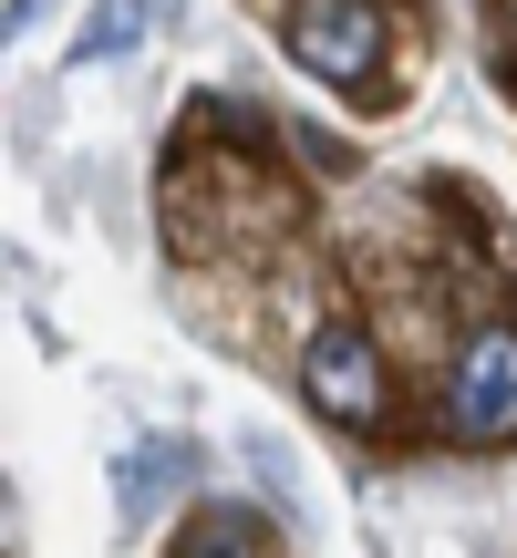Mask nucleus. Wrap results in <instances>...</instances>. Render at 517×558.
I'll return each instance as SVG.
<instances>
[{"mask_svg":"<svg viewBox=\"0 0 517 558\" xmlns=\"http://www.w3.org/2000/svg\"><path fill=\"white\" fill-rule=\"evenodd\" d=\"M145 41V11H104L94 32H83V62H104V52H135Z\"/></svg>","mask_w":517,"mask_h":558,"instance_id":"nucleus-6","label":"nucleus"},{"mask_svg":"<svg viewBox=\"0 0 517 558\" xmlns=\"http://www.w3.org/2000/svg\"><path fill=\"white\" fill-rule=\"evenodd\" d=\"M177 558H269V538H258V507L218 497V507H187L177 527Z\"/></svg>","mask_w":517,"mask_h":558,"instance_id":"nucleus-5","label":"nucleus"},{"mask_svg":"<svg viewBox=\"0 0 517 558\" xmlns=\"http://www.w3.org/2000/svg\"><path fill=\"white\" fill-rule=\"evenodd\" d=\"M279 41H290V62L300 73H321V83H341V94H362V83L383 73V11L373 0H311V11H290L279 21Z\"/></svg>","mask_w":517,"mask_h":558,"instance_id":"nucleus-3","label":"nucleus"},{"mask_svg":"<svg viewBox=\"0 0 517 558\" xmlns=\"http://www.w3.org/2000/svg\"><path fill=\"white\" fill-rule=\"evenodd\" d=\"M187 476H197V456H187L177 435H156V445H124V456H115V497L135 507V518H145V507H166V497H187Z\"/></svg>","mask_w":517,"mask_h":558,"instance_id":"nucleus-4","label":"nucleus"},{"mask_svg":"<svg viewBox=\"0 0 517 558\" xmlns=\"http://www.w3.org/2000/svg\"><path fill=\"white\" fill-rule=\"evenodd\" d=\"M445 424H456V445H517V331L507 320H486V331L456 341Z\"/></svg>","mask_w":517,"mask_h":558,"instance_id":"nucleus-2","label":"nucleus"},{"mask_svg":"<svg viewBox=\"0 0 517 558\" xmlns=\"http://www.w3.org/2000/svg\"><path fill=\"white\" fill-rule=\"evenodd\" d=\"M300 393H311L332 424L373 435V424H383V341L362 331V320H341V311H332L311 341H300Z\"/></svg>","mask_w":517,"mask_h":558,"instance_id":"nucleus-1","label":"nucleus"}]
</instances>
